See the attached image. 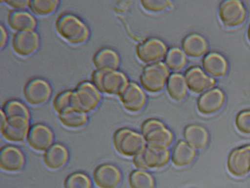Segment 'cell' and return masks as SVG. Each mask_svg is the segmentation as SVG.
<instances>
[{
    "label": "cell",
    "mask_w": 250,
    "mask_h": 188,
    "mask_svg": "<svg viewBox=\"0 0 250 188\" xmlns=\"http://www.w3.org/2000/svg\"><path fill=\"white\" fill-rule=\"evenodd\" d=\"M55 28L63 40L73 45L84 43L89 36L87 25L76 15L70 13L60 15L56 20Z\"/></svg>",
    "instance_id": "1"
},
{
    "label": "cell",
    "mask_w": 250,
    "mask_h": 188,
    "mask_svg": "<svg viewBox=\"0 0 250 188\" xmlns=\"http://www.w3.org/2000/svg\"><path fill=\"white\" fill-rule=\"evenodd\" d=\"M113 143L115 150L126 157L137 156L145 148L143 137L137 132L126 128H120L115 132Z\"/></svg>",
    "instance_id": "2"
},
{
    "label": "cell",
    "mask_w": 250,
    "mask_h": 188,
    "mask_svg": "<svg viewBox=\"0 0 250 188\" xmlns=\"http://www.w3.org/2000/svg\"><path fill=\"white\" fill-rule=\"evenodd\" d=\"M169 158L167 147L148 145L141 154L133 157L132 162L138 169H159L167 164Z\"/></svg>",
    "instance_id": "3"
},
{
    "label": "cell",
    "mask_w": 250,
    "mask_h": 188,
    "mask_svg": "<svg viewBox=\"0 0 250 188\" xmlns=\"http://www.w3.org/2000/svg\"><path fill=\"white\" fill-rule=\"evenodd\" d=\"M92 83L99 92L108 94H119L127 85V78L122 72L96 70L91 76Z\"/></svg>",
    "instance_id": "4"
},
{
    "label": "cell",
    "mask_w": 250,
    "mask_h": 188,
    "mask_svg": "<svg viewBox=\"0 0 250 188\" xmlns=\"http://www.w3.org/2000/svg\"><path fill=\"white\" fill-rule=\"evenodd\" d=\"M143 136L148 145L167 147L174 139L172 132L159 120L149 119L141 127Z\"/></svg>",
    "instance_id": "5"
},
{
    "label": "cell",
    "mask_w": 250,
    "mask_h": 188,
    "mask_svg": "<svg viewBox=\"0 0 250 188\" xmlns=\"http://www.w3.org/2000/svg\"><path fill=\"white\" fill-rule=\"evenodd\" d=\"M168 75V70L165 64L158 63L144 69L140 78L142 86L146 91L156 93L164 88Z\"/></svg>",
    "instance_id": "6"
},
{
    "label": "cell",
    "mask_w": 250,
    "mask_h": 188,
    "mask_svg": "<svg viewBox=\"0 0 250 188\" xmlns=\"http://www.w3.org/2000/svg\"><path fill=\"white\" fill-rule=\"evenodd\" d=\"M74 92L75 107L86 113L93 111L100 103L99 91L89 81L79 83Z\"/></svg>",
    "instance_id": "7"
},
{
    "label": "cell",
    "mask_w": 250,
    "mask_h": 188,
    "mask_svg": "<svg viewBox=\"0 0 250 188\" xmlns=\"http://www.w3.org/2000/svg\"><path fill=\"white\" fill-rule=\"evenodd\" d=\"M29 119L23 118H6L0 111V131L3 137L12 142L24 140L29 131Z\"/></svg>",
    "instance_id": "8"
},
{
    "label": "cell",
    "mask_w": 250,
    "mask_h": 188,
    "mask_svg": "<svg viewBox=\"0 0 250 188\" xmlns=\"http://www.w3.org/2000/svg\"><path fill=\"white\" fill-rule=\"evenodd\" d=\"M227 169L232 175L242 177L250 171V145L232 150L227 160Z\"/></svg>",
    "instance_id": "9"
},
{
    "label": "cell",
    "mask_w": 250,
    "mask_h": 188,
    "mask_svg": "<svg viewBox=\"0 0 250 188\" xmlns=\"http://www.w3.org/2000/svg\"><path fill=\"white\" fill-rule=\"evenodd\" d=\"M246 10L239 0H226L220 5L218 14L223 24L228 27L240 25L245 20Z\"/></svg>",
    "instance_id": "10"
},
{
    "label": "cell",
    "mask_w": 250,
    "mask_h": 188,
    "mask_svg": "<svg viewBox=\"0 0 250 188\" xmlns=\"http://www.w3.org/2000/svg\"><path fill=\"white\" fill-rule=\"evenodd\" d=\"M51 88L48 82L41 78L30 79L23 88V95L30 104L38 105L44 103L50 97Z\"/></svg>",
    "instance_id": "11"
},
{
    "label": "cell",
    "mask_w": 250,
    "mask_h": 188,
    "mask_svg": "<svg viewBox=\"0 0 250 188\" xmlns=\"http://www.w3.org/2000/svg\"><path fill=\"white\" fill-rule=\"evenodd\" d=\"M119 95L124 108L130 112L136 113L141 111L146 103L145 93L133 82L127 83Z\"/></svg>",
    "instance_id": "12"
},
{
    "label": "cell",
    "mask_w": 250,
    "mask_h": 188,
    "mask_svg": "<svg viewBox=\"0 0 250 188\" xmlns=\"http://www.w3.org/2000/svg\"><path fill=\"white\" fill-rule=\"evenodd\" d=\"M40 44L38 34L34 30L17 32L12 41L14 51L23 57L29 56L38 49Z\"/></svg>",
    "instance_id": "13"
},
{
    "label": "cell",
    "mask_w": 250,
    "mask_h": 188,
    "mask_svg": "<svg viewBox=\"0 0 250 188\" xmlns=\"http://www.w3.org/2000/svg\"><path fill=\"white\" fill-rule=\"evenodd\" d=\"M93 177L98 188H117L121 182L122 174L115 165L104 164L96 167Z\"/></svg>",
    "instance_id": "14"
},
{
    "label": "cell",
    "mask_w": 250,
    "mask_h": 188,
    "mask_svg": "<svg viewBox=\"0 0 250 188\" xmlns=\"http://www.w3.org/2000/svg\"><path fill=\"white\" fill-rule=\"evenodd\" d=\"M167 52V46L157 38L148 39L140 44L136 49L138 58L145 63L157 62L164 57Z\"/></svg>",
    "instance_id": "15"
},
{
    "label": "cell",
    "mask_w": 250,
    "mask_h": 188,
    "mask_svg": "<svg viewBox=\"0 0 250 188\" xmlns=\"http://www.w3.org/2000/svg\"><path fill=\"white\" fill-rule=\"evenodd\" d=\"M54 135L51 130L47 126L37 123L33 125L29 129L27 141L33 149L43 151L52 145Z\"/></svg>",
    "instance_id": "16"
},
{
    "label": "cell",
    "mask_w": 250,
    "mask_h": 188,
    "mask_svg": "<svg viewBox=\"0 0 250 188\" xmlns=\"http://www.w3.org/2000/svg\"><path fill=\"white\" fill-rule=\"evenodd\" d=\"M225 101L224 93L219 89L211 90L201 95L197 102L198 111L204 115L213 114L219 111Z\"/></svg>",
    "instance_id": "17"
},
{
    "label": "cell",
    "mask_w": 250,
    "mask_h": 188,
    "mask_svg": "<svg viewBox=\"0 0 250 188\" xmlns=\"http://www.w3.org/2000/svg\"><path fill=\"white\" fill-rule=\"evenodd\" d=\"M24 161L23 154L16 146L7 145L0 150V167L5 171L14 172L21 170Z\"/></svg>",
    "instance_id": "18"
},
{
    "label": "cell",
    "mask_w": 250,
    "mask_h": 188,
    "mask_svg": "<svg viewBox=\"0 0 250 188\" xmlns=\"http://www.w3.org/2000/svg\"><path fill=\"white\" fill-rule=\"evenodd\" d=\"M186 80L190 91L195 94L203 92L216 83L214 78L207 75L198 67H191L186 71Z\"/></svg>",
    "instance_id": "19"
},
{
    "label": "cell",
    "mask_w": 250,
    "mask_h": 188,
    "mask_svg": "<svg viewBox=\"0 0 250 188\" xmlns=\"http://www.w3.org/2000/svg\"><path fill=\"white\" fill-rule=\"evenodd\" d=\"M69 153L66 147L60 143H55L49 147L43 155L44 163L48 168L57 170L66 163Z\"/></svg>",
    "instance_id": "20"
},
{
    "label": "cell",
    "mask_w": 250,
    "mask_h": 188,
    "mask_svg": "<svg viewBox=\"0 0 250 188\" xmlns=\"http://www.w3.org/2000/svg\"><path fill=\"white\" fill-rule=\"evenodd\" d=\"M93 63L97 70L113 71L118 67L120 58L114 50L109 48H103L94 54Z\"/></svg>",
    "instance_id": "21"
},
{
    "label": "cell",
    "mask_w": 250,
    "mask_h": 188,
    "mask_svg": "<svg viewBox=\"0 0 250 188\" xmlns=\"http://www.w3.org/2000/svg\"><path fill=\"white\" fill-rule=\"evenodd\" d=\"M7 22L9 26L17 32L34 30L37 24L35 19L30 13L21 10L10 12Z\"/></svg>",
    "instance_id": "22"
},
{
    "label": "cell",
    "mask_w": 250,
    "mask_h": 188,
    "mask_svg": "<svg viewBox=\"0 0 250 188\" xmlns=\"http://www.w3.org/2000/svg\"><path fill=\"white\" fill-rule=\"evenodd\" d=\"M184 137L188 145L197 150L204 149L209 140V135L207 130L197 124L187 126L184 130Z\"/></svg>",
    "instance_id": "23"
},
{
    "label": "cell",
    "mask_w": 250,
    "mask_h": 188,
    "mask_svg": "<svg viewBox=\"0 0 250 188\" xmlns=\"http://www.w3.org/2000/svg\"><path fill=\"white\" fill-rule=\"evenodd\" d=\"M196 151L183 141H180L174 146L171 154L173 164L178 167L190 165L194 161Z\"/></svg>",
    "instance_id": "24"
},
{
    "label": "cell",
    "mask_w": 250,
    "mask_h": 188,
    "mask_svg": "<svg viewBox=\"0 0 250 188\" xmlns=\"http://www.w3.org/2000/svg\"><path fill=\"white\" fill-rule=\"evenodd\" d=\"M202 65L206 72L215 77L224 76L228 68L225 58L214 52H210L204 57Z\"/></svg>",
    "instance_id": "25"
},
{
    "label": "cell",
    "mask_w": 250,
    "mask_h": 188,
    "mask_svg": "<svg viewBox=\"0 0 250 188\" xmlns=\"http://www.w3.org/2000/svg\"><path fill=\"white\" fill-rule=\"evenodd\" d=\"M183 49L188 56L199 57L207 50L208 44L202 36L192 33L187 36L182 42Z\"/></svg>",
    "instance_id": "26"
},
{
    "label": "cell",
    "mask_w": 250,
    "mask_h": 188,
    "mask_svg": "<svg viewBox=\"0 0 250 188\" xmlns=\"http://www.w3.org/2000/svg\"><path fill=\"white\" fill-rule=\"evenodd\" d=\"M60 122L70 128H79L83 126L87 121L86 113L75 107H71L58 114Z\"/></svg>",
    "instance_id": "27"
},
{
    "label": "cell",
    "mask_w": 250,
    "mask_h": 188,
    "mask_svg": "<svg viewBox=\"0 0 250 188\" xmlns=\"http://www.w3.org/2000/svg\"><path fill=\"white\" fill-rule=\"evenodd\" d=\"M167 89L168 95L173 100L180 101L187 94V86L183 76L178 73L172 74L167 83Z\"/></svg>",
    "instance_id": "28"
},
{
    "label": "cell",
    "mask_w": 250,
    "mask_h": 188,
    "mask_svg": "<svg viewBox=\"0 0 250 188\" xmlns=\"http://www.w3.org/2000/svg\"><path fill=\"white\" fill-rule=\"evenodd\" d=\"M6 118L21 117L30 119V113L27 107L21 101L10 99L5 102L1 109Z\"/></svg>",
    "instance_id": "29"
},
{
    "label": "cell",
    "mask_w": 250,
    "mask_h": 188,
    "mask_svg": "<svg viewBox=\"0 0 250 188\" xmlns=\"http://www.w3.org/2000/svg\"><path fill=\"white\" fill-rule=\"evenodd\" d=\"M128 185L130 188H154L155 182L149 173L134 170L129 175Z\"/></svg>",
    "instance_id": "30"
},
{
    "label": "cell",
    "mask_w": 250,
    "mask_h": 188,
    "mask_svg": "<svg viewBox=\"0 0 250 188\" xmlns=\"http://www.w3.org/2000/svg\"><path fill=\"white\" fill-rule=\"evenodd\" d=\"M53 106L58 114L68 108H76L75 105L74 91L67 90L59 93L54 97Z\"/></svg>",
    "instance_id": "31"
},
{
    "label": "cell",
    "mask_w": 250,
    "mask_h": 188,
    "mask_svg": "<svg viewBox=\"0 0 250 188\" xmlns=\"http://www.w3.org/2000/svg\"><path fill=\"white\" fill-rule=\"evenodd\" d=\"M58 3L56 0H33L29 1L28 7L35 14L46 16L56 9Z\"/></svg>",
    "instance_id": "32"
},
{
    "label": "cell",
    "mask_w": 250,
    "mask_h": 188,
    "mask_svg": "<svg viewBox=\"0 0 250 188\" xmlns=\"http://www.w3.org/2000/svg\"><path fill=\"white\" fill-rule=\"evenodd\" d=\"M63 187L64 188H91L92 183L86 174L75 172L67 176Z\"/></svg>",
    "instance_id": "33"
},
{
    "label": "cell",
    "mask_w": 250,
    "mask_h": 188,
    "mask_svg": "<svg viewBox=\"0 0 250 188\" xmlns=\"http://www.w3.org/2000/svg\"><path fill=\"white\" fill-rule=\"evenodd\" d=\"M166 63L173 70H182L186 64V58L183 52L178 48H172L168 51L166 57Z\"/></svg>",
    "instance_id": "34"
},
{
    "label": "cell",
    "mask_w": 250,
    "mask_h": 188,
    "mask_svg": "<svg viewBox=\"0 0 250 188\" xmlns=\"http://www.w3.org/2000/svg\"><path fill=\"white\" fill-rule=\"evenodd\" d=\"M235 125L241 133L250 135V110H244L239 112L235 118Z\"/></svg>",
    "instance_id": "35"
},
{
    "label": "cell",
    "mask_w": 250,
    "mask_h": 188,
    "mask_svg": "<svg viewBox=\"0 0 250 188\" xmlns=\"http://www.w3.org/2000/svg\"><path fill=\"white\" fill-rule=\"evenodd\" d=\"M143 7L146 10L151 12L163 11L170 5V2L167 0H142Z\"/></svg>",
    "instance_id": "36"
},
{
    "label": "cell",
    "mask_w": 250,
    "mask_h": 188,
    "mask_svg": "<svg viewBox=\"0 0 250 188\" xmlns=\"http://www.w3.org/2000/svg\"><path fill=\"white\" fill-rule=\"evenodd\" d=\"M30 0H4L3 2L7 3L8 5L12 7L17 8L18 9H22L26 6H28Z\"/></svg>",
    "instance_id": "37"
},
{
    "label": "cell",
    "mask_w": 250,
    "mask_h": 188,
    "mask_svg": "<svg viewBox=\"0 0 250 188\" xmlns=\"http://www.w3.org/2000/svg\"><path fill=\"white\" fill-rule=\"evenodd\" d=\"M0 47L2 48L6 44L7 41V33L5 28L2 26V25L0 26Z\"/></svg>",
    "instance_id": "38"
},
{
    "label": "cell",
    "mask_w": 250,
    "mask_h": 188,
    "mask_svg": "<svg viewBox=\"0 0 250 188\" xmlns=\"http://www.w3.org/2000/svg\"><path fill=\"white\" fill-rule=\"evenodd\" d=\"M247 36H248L249 41L250 42V25L248 29Z\"/></svg>",
    "instance_id": "39"
}]
</instances>
